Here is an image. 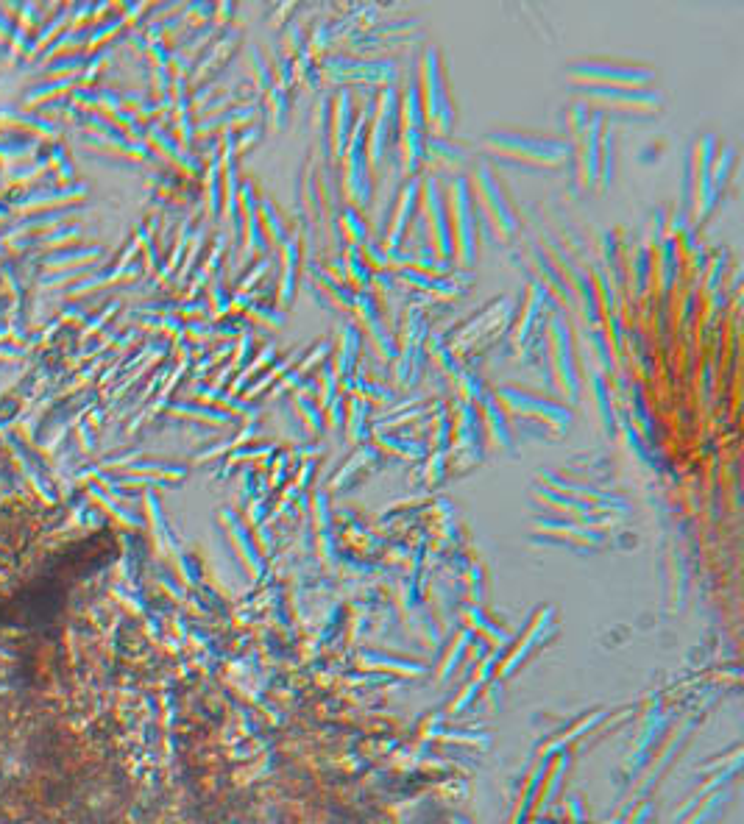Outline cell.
I'll return each mask as SVG.
<instances>
[{
	"label": "cell",
	"instance_id": "cell-17",
	"mask_svg": "<svg viewBox=\"0 0 744 824\" xmlns=\"http://www.w3.org/2000/svg\"><path fill=\"white\" fill-rule=\"evenodd\" d=\"M480 418H483L485 426H488L491 440H494L496 446L505 451H513V429H510L505 410L496 404L494 393H488V396L480 399Z\"/></svg>",
	"mask_w": 744,
	"mask_h": 824
},
{
	"label": "cell",
	"instance_id": "cell-20",
	"mask_svg": "<svg viewBox=\"0 0 744 824\" xmlns=\"http://www.w3.org/2000/svg\"><path fill=\"white\" fill-rule=\"evenodd\" d=\"M588 354L594 357L591 365L600 371V374L611 376L616 371V360H614V346H611V337L602 326H588Z\"/></svg>",
	"mask_w": 744,
	"mask_h": 824
},
{
	"label": "cell",
	"instance_id": "cell-15",
	"mask_svg": "<svg viewBox=\"0 0 744 824\" xmlns=\"http://www.w3.org/2000/svg\"><path fill=\"white\" fill-rule=\"evenodd\" d=\"M469 159L471 151L466 142L452 140V137H427L424 142V162H432L438 170H449L452 176L463 173Z\"/></svg>",
	"mask_w": 744,
	"mask_h": 824
},
{
	"label": "cell",
	"instance_id": "cell-25",
	"mask_svg": "<svg viewBox=\"0 0 744 824\" xmlns=\"http://www.w3.org/2000/svg\"><path fill=\"white\" fill-rule=\"evenodd\" d=\"M538 477L547 482L549 488H561L566 490V493H572V496H583V499H594V502H600L602 493L597 488H591V485H586V482H580V479H572V477H563V474H555V471H538Z\"/></svg>",
	"mask_w": 744,
	"mask_h": 824
},
{
	"label": "cell",
	"instance_id": "cell-26",
	"mask_svg": "<svg viewBox=\"0 0 744 824\" xmlns=\"http://www.w3.org/2000/svg\"><path fill=\"white\" fill-rule=\"evenodd\" d=\"M733 165H736V148L733 145H719L717 156H714V165H711V184H714V193H722L731 181Z\"/></svg>",
	"mask_w": 744,
	"mask_h": 824
},
{
	"label": "cell",
	"instance_id": "cell-1",
	"mask_svg": "<svg viewBox=\"0 0 744 824\" xmlns=\"http://www.w3.org/2000/svg\"><path fill=\"white\" fill-rule=\"evenodd\" d=\"M483 148L491 156L533 168H561L569 159H575V145L566 137L522 126H496L485 131Z\"/></svg>",
	"mask_w": 744,
	"mask_h": 824
},
{
	"label": "cell",
	"instance_id": "cell-30",
	"mask_svg": "<svg viewBox=\"0 0 744 824\" xmlns=\"http://www.w3.org/2000/svg\"><path fill=\"white\" fill-rule=\"evenodd\" d=\"M293 407H296V412H299L304 421H310V429H315V432L324 429V412H321V404H318V401H313L310 396H304V393H296Z\"/></svg>",
	"mask_w": 744,
	"mask_h": 824
},
{
	"label": "cell",
	"instance_id": "cell-5",
	"mask_svg": "<svg viewBox=\"0 0 744 824\" xmlns=\"http://www.w3.org/2000/svg\"><path fill=\"white\" fill-rule=\"evenodd\" d=\"M418 92H421V106H424V126L432 129V137H449L452 123H455V106L446 84L444 59L435 45H427L421 59H418Z\"/></svg>",
	"mask_w": 744,
	"mask_h": 824
},
{
	"label": "cell",
	"instance_id": "cell-13",
	"mask_svg": "<svg viewBox=\"0 0 744 824\" xmlns=\"http://www.w3.org/2000/svg\"><path fill=\"white\" fill-rule=\"evenodd\" d=\"M324 70L335 81H354V84H382L388 87L396 78V65L393 62H374L363 56H329L324 62Z\"/></svg>",
	"mask_w": 744,
	"mask_h": 824
},
{
	"label": "cell",
	"instance_id": "cell-37",
	"mask_svg": "<svg viewBox=\"0 0 744 824\" xmlns=\"http://www.w3.org/2000/svg\"><path fill=\"white\" fill-rule=\"evenodd\" d=\"M318 354H327V346H315V351H313V354H310V357H318ZM310 362H313V360L304 362V365H301V371H296V374H304V371L310 368Z\"/></svg>",
	"mask_w": 744,
	"mask_h": 824
},
{
	"label": "cell",
	"instance_id": "cell-8",
	"mask_svg": "<svg viewBox=\"0 0 744 824\" xmlns=\"http://www.w3.org/2000/svg\"><path fill=\"white\" fill-rule=\"evenodd\" d=\"M719 140L714 134H697L689 148L686 162V201H689V220L700 223L717 206V193L711 184V165L717 156Z\"/></svg>",
	"mask_w": 744,
	"mask_h": 824
},
{
	"label": "cell",
	"instance_id": "cell-18",
	"mask_svg": "<svg viewBox=\"0 0 744 824\" xmlns=\"http://www.w3.org/2000/svg\"><path fill=\"white\" fill-rule=\"evenodd\" d=\"M588 396H591V401H594V410H597V418L602 421V426L608 429V432H614V424H616V415H614V404H611V382H608V376L600 374L594 365L588 368Z\"/></svg>",
	"mask_w": 744,
	"mask_h": 824
},
{
	"label": "cell",
	"instance_id": "cell-3",
	"mask_svg": "<svg viewBox=\"0 0 744 824\" xmlns=\"http://www.w3.org/2000/svg\"><path fill=\"white\" fill-rule=\"evenodd\" d=\"M541 348H544V362L538 365V371L541 374L547 371L549 385L555 387L563 399L575 404L580 399L583 385H580V371H577L575 360V337H572V326H569L563 307H555L549 312Z\"/></svg>",
	"mask_w": 744,
	"mask_h": 824
},
{
	"label": "cell",
	"instance_id": "cell-34",
	"mask_svg": "<svg viewBox=\"0 0 744 824\" xmlns=\"http://www.w3.org/2000/svg\"><path fill=\"white\" fill-rule=\"evenodd\" d=\"M318 379H321V404L329 407L332 401L338 399V396H335V390H338V374H335L332 365H324V371L318 374Z\"/></svg>",
	"mask_w": 744,
	"mask_h": 824
},
{
	"label": "cell",
	"instance_id": "cell-35",
	"mask_svg": "<svg viewBox=\"0 0 744 824\" xmlns=\"http://www.w3.org/2000/svg\"><path fill=\"white\" fill-rule=\"evenodd\" d=\"M248 312H251V318H254V321L265 323V326H282V323H285V315H282L279 309L257 307V304H254Z\"/></svg>",
	"mask_w": 744,
	"mask_h": 824
},
{
	"label": "cell",
	"instance_id": "cell-4",
	"mask_svg": "<svg viewBox=\"0 0 744 824\" xmlns=\"http://www.w3.org/2000/svg\"><path fill=\"white\" fill-rule=\"evenodd\" d=\"M471 198H474V212L477 220L491 232L496 240H510L519 232V215L510 206L505 187L499 184V176L491 162H477L469 173Z\"/></svg>",
	"mask_w": 744,
	"mask_h": 824
},
{
	"label": "cell",
	"instance_id": "cell-22",
	"mask_svg": "<svg viewBox=\"0 0 744 824\" xmlns=\"http://www.w3.org/2000/svg\"><path fill=\"white\" fill-rule=\"evenodd\" d=\"M296 279H299V243L296 240H285L282 245V279H279V296L288 304L296 290Z\"/></svg>",
	"mask_w": 744,
	"mask_h": 824
},
{
	"label": "cell",
	"instance_id": "cell-10",
	"mask_svg": "<svg viewBox=\"0 0 744 824\" xmlns=\"http://www.w3.org/2000/svg\"><path fill=\"white\" fill-rule=\"evenodd\" d=\"M421 220L427 229L432 254L438 262L452 265L455 248H452V229H449V209H446L444 181L438 173H430L421 179Z\"/></svg>",
	"mask_w": 744,
	"mask_h": 824
},
{
	"label": "cell",
	"instance_id": "cell-33",
	"mask_svg": "<svg viewBox=\"0 0 744 824\" xmlns=\"http://www.w3.org/2000/svg\"><path fill=\"white\" fill-rule=\"evenodd\" d=\"M251 65H254V70H257V87H260V90L271 87V81H274V70H271V65H268V59H265V53H262L260 48H254V51H251Z\"/></svg>",
	"mask_w": 744,
	"mask_h": 824
},
{
	"label": "cell",
	"instance_id": "cell-6",
	"mask_svg": "<svg viewBox=\"0 0 744 824\" xmlns=\"http://www.w3.org/2000/svg\"><path fill=\"white\" fill-rule=\"evenodd\" d=\"M566 78L575 87H653L650 65L614 59V56H580L566 62Z\"/></svg>",
	"mask_w": 744,
	"mask_h": 824
},
{
	"label": "cell",
	"instance_id": "cell-12",
	"mask_svg": "<svg viewBox=\"0 0 744 824\" xmlns=\"http://www.w3.org/2000/svg\"><path fill=\"white\" fill-rule=\"evenodd\" d=\"M418 209H421V181L410 179L396 193L391 209H388V220H385L388 229H385V237L379 243L388 254H402V243H405L407 232L416 220Z\"/></svg>",
	"mask_w": 744,
	"mask_h": 824
},
{
	"label": "cell",
	"instance_id": "cell-14",
	"mask_svg": "<svg viewBox=\"0 0 744 824\" xmlns=\"http://www.w3.org/2000/svg\"><path fill=\"white\" fill-rule=\"evenodd\" d=\"M354 98L352 92H338V98L332 103V112H329V123H327V140H329V154L332 159H343V151L349 145V137H352L354 129Z\"/></svg>",
	"mask_w": 744,
	"mask_h": 824
},
{
	"label": "cell",
	"instance_id": "cell-7",
	"mask_svg": "<svg viewBox=\"0 0 744 824\" xmlns=\"http://www.w3.org/2000/svg\"><path fill=\"white\" fill-rule=\"evenodd\" d=\"M446 190V209H449V229H452V248L460 268H471L477 259V212L471 198L469 173L449 176Z\"/></svg>",
	"mask_w": 744,
	"mask_h": 824
},
{
	"label": "cell",
	"instance_id": "cell-31",
	"mask_svg": "<svg viewBox=\"0 0 744 824\" xmlns=\"http://www.w3.org/2000/svg\"><path fill=\"white\" fill-rule=\"evenodd\" d=\"M288 109H290L288 92H285L282 84H274V87H271V117H274L276 129H285V126H288V117H290Z\"/></svg>",
	"mask_w": 744,
	"mask_h": 824
},
{
	"label": "cell",
	"instance_id": "cell-2",
	"mask_svg": "<svg viewBox=\"0 0 744 824\" xmlns=\"http://www.w3.org/2000/svg\"><path fill=\"white\" fill-rule=\"evenodd\" d=\"M496 404L519 421L524 438H552L569 432L575 421L572 410L563 401L544 396L541 390L522 385H499L494 390Z\"/></svg>",
	"mask_w": 744,
	"mask_h": 824
},
{
	"label": "cell",
	"instance_id": "cell-11",
	"mask_svg": "<svg viewBox=\"0 0 744 824\" xmlns=\"http://www.w3.org/2000/svg\"><path fill=\"white\" fill-rule=\"evenodd\" d=\"M577 98L594 109L653 115L661 109V92L653 87H577Z\"/></svg>",
	"mask_w": 744,
	"mask_h": 824
},
{
	"label": "cell",
	"instance_id": "cell-27",
	"mask_svg": "<svg viewBox=\"0 0 744 824\" xmlns=\"http://www.w3.org/2000/svg\"><path fill=\"white\" fill-rule=\"evenodd\" d=\"M346 254H343V262H346V279H352L354 287H368L371 284V265H368L366 254H363V248H354V245H349V248H343Z\"/></svg>",
	"mask_w": 744,
	"mask_h": 824
},
{
	"label": "cell",
	"instance_id": "cell-23",
	"mask_svg": "<svg viewBox=\"0 0 744 824\" xmlns=\"http://www.w3.org/2000/svg\"><path fill=\"white\" fill-rule=\"evenodd\" d=\"M614 173H616V129L605 123L602 129V140H600V181L597 187L608 190L614 184Z\"/></svg>",
	"mask_w": 744,
	"mask_h": 824
},
{
	"label": "cell",
	"instance_id": "cell-28",
	"mask_svg": "<svg viewBox=\"0 0 744 824\" xmlns=\"http://www.w3.org/2000/svg\"><path fill=\"white\" fill-rule=\"evenodd\" d=\"M260 218L262 226H265V234L268 240H276V243H285L288 240V226H285V218L279 215V209L274 206V201L268 195L260 198Z\"/></svg>",
	"mask_w": 744,
	"mask_h": 824
},
{
	"label": "cell",
	"instance_id": "cell-32",
	"mask_svg": "<svg viewBox=\"0 0 744 824\" xmlns=\"http://www.w3.org/2000/svg\"><path fill=\"white\" fill-rule=\"evenodd\" d=\"M379 443L382 446H388L391 451H399V454H405V457H421L424 454V446L418 443V440H407V438H396V435H382L379 438Z\"/></svg>",
	"mask_w": 744,
	"mask_h": 824
},
{
	"label": "cell",
	"instance_id": "cell-29",
	"mask_svg": "<svg viewBox=\"0 0 744 824\" xmlns=\"http://www.w3.org/2000/svg\"><path fill=\"white\" fill-rule=\"evenodd\" d=\"M366 412L368 404L363 396L346 399V426H349V438H352L354 443L363 440V435H366Z\"/></svg>",
	"mask_w": 744,
	"mask_h": 824
},
{
	"label": "cell",
	"instance_id": "cell-16",
	"mask_svg": "<svg viewBox=\"0 0 744 824\" xmlns=\"http://www.w3.org/2000/svg\"><path fill=\"white\" fill-rule=\"evenodd\" d=\"M260 190L254 181H246L243 190H240V204H243V212H246V248L248 254H262L268 248V234H265V226H262L260 218Z\"/></svg>",
	"mask_w": 744,
	"mask_h": 824
},
{
	"label": "cell",
	"instance_id": "cell-36",
	"mask_svg": "<svg viewBox=\"0 0 744 824\" xmlns=\"http://www.w3.org/2000/svg\"><path fill=\"white\" fill-rule=\"evenodd\" d=\"M332 410H329V415H332V424L335 426H346V399L343 396H338V399L329 404Z\"/></svg>",
	"mask_w": 744,
	"mask_h": 824
},
{
	"label": "cell",
	"instance_id": "cell-21",
	"mask_svg": "<svg viewBox=\"0 0 744 824\" xmlns=\"http://www.w3.org/2000/svg\"><path fill=\"white\" fill-rule=\"evenodd\" d=\"M360 348H363V335H360V329H357L354 323L340 326V351L335 354V357H338V371H335V374L346 376V379L352 376Z\"/></svg>",
	"mask_w": 744,
	"mask_h": 824
},
{
	"label": "cell",
	"instance_id": "cell-9",
	"mask_svg": "<svg viewBox=\"0 0 744 824\" xmlns=\"http://www.w3.org/2000/svg\"><path fill=\"white\" fill-rule=\"evenodd\" d=\"M368 126H371V117L363 112L354 120L352 137L343 151V187L354 209H363L374 198V179H371L374 170L368 162Z\"/></svg>",
	"mask_w": 744,
	"mask_h": 824
},
{
	"label": "cell",
	"instance_id": "cell-24",
	"mask_svg": "<svg viewBox=\"0 0 744 824\" xmlns=\"http://www.w3.org/2000/svg\"><path fill=\"white\" fill-rule=\"evenodd\" d=\"M653 265H655V259H653V254H650V248L639 243L636 254H633V259H630V276H633V282H636V293H639V296L647 293L650 279L655 276Z\"/></svg>",
	"mask_w": 744,
	"mask_h": 824
},
{
	"label": "cell",
	"instance_id": "cell-19",
	"mask_svg": "<svg viewBox=\"0 0 744 824\" xmlns=\"http://www.w3.org/2000/svg\"><path fill=\"white\" fill-rule=\"evenodd\" d=\"M399 276H402L407 284L421 287L424 293H432V296L455 298L463 293V284H457L455 279H446V276H432V273L418 271V268H402Z\"/></svg>",
	"mask_w": 744,
	"mask_h": 824
}]
</instances>
